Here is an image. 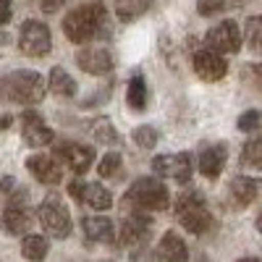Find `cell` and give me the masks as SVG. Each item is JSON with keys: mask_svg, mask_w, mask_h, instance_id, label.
Returning <instances> with one entry per match:
<instances>
[{"mask_svg": "<svg viewBox=\"0 0 262 262\" xmlns=\"http://www.w3.org/2000/svg\"><path fill=\"white\" fill-rule=\"evenodd\" d=\"M48 252H50V244H48L45 236L27 233L24 238H21V254H24L29 262H42L48 257Z\"/></svg>", "mask_w": 262, "mask_h": 262, "instance_id": "obj_22", "label": "cell"}, {"mask_svg": "<svg viewBox=\"0 0 262 262\" xmlns=\"http://www.w3.org/2000/svg\"><path fill=\"white\" fill-rule=\"evenodd\" d=\"M238 262H262V259H259V257H242Z\"/></svg>", "mask_w": 262, "mask_h": 262, "instance_id": "obj_37", "label": "cell"}, {"mask_svg": "<svg viewBox=\"0 0 262 262\" xmlns=\"http://www.w3.org/2000/svg\"><path fill=\"white\" fill-rule=\"evenodd\" d=\"M76 66L84 74H92V76H105L113 71V53L105 50V48H81L76 53Z\"/></svg>", "mask_w": 262, "mask_h": 262, "instance_id": "obj_13", "label": "cell"}, {"mask_svg": "<svg viewBox=\"0 0 262 262\" xmlns=\"http://www.w3.org/2000/svg\"><path fill=\"white\" fill-rule=\"evenodd\" d=\"M226 160H228V147L223 142H215V144H205L200 158H196V168L205 179H217L226 168Z\"/></svg>", "mask_w": 262, "mask_h": 262, "instance_id": "obj_15", "label": "cell"}, {"mask_svg": "<svg viewBox=\"0 0 262 262\" xmlns=\"http://www.w3.org/2000/svg\"><path fill=\"white\" fill-rule=\"evenodd\" d=\"M18 50L29 58H45L53 50L50 29L42 24V21H34V18L24 21L21 32H18Z\"/></svg>", "mask_w": 262, "mask_h": 262, "instance_id": "obj_6", "label": "cell"}, {"mask_svg": "<svg viewBox=\"0 0 262 262\" xmlns=\"http://www.w3.org/2000/svg\"><path fill=\"white\" fill-rule=\"evenodd\" d=\"M13 16V6H11V0H0V24H8Z\"/></svg>", "mask_w": 262, "mask_h": 262, "instance_id": "obj_33", "label": "cell"}, {"mask_svg": "<svg viewBox=\"0 0 262 262\" xmlns=\"http://www.w3.org/2000/svg\"><path fill=\"white\" fill-rule=\"evenodd\" d=\"M27 170L32 173V176L42 184H60L63 179V168L55 158H48V155H32L27 158Z\"/></svg>", "mask_w": 262, "mask_h": 262, "instance_id": "obj_17", "label": "cell"}, {"mask_svg": "<svg viewBox=\"0 0 262 262\" xmlns=\"http://www.w3.org/2000/svg\"><path fill=\"white\" fill-rule=\"evenodd\" d=\"M131 139H134V144L142 147V149H152L158 144L160 134H158L155 126H137L134 131H131Z\"/></svg>", "mask_w": 262, "mask_h": 262, "instance_id": "obj_28", "label": "cell"}, {"mask_svg": "<svg viewBox=\"0 0 262 262\" xmlns=\"http://www.w3.org/2000/svg\"><path fill=\"white\" fill-rule=\"evenodd\" d=\"M6 42H8V34H6L3 29H0V45H6Z\"/></svg>", "mask_w": 262, "mask_h": 262, "instance_id": "obj_38", "label": "cell"}, {"mask_svg": "<svg viewBox=\"0 0 262 262\" xmlns=\"http://www.w3.org/2000/svg\"><path fill=\"white\" fill-rule=\"evenodd\" d=\"M53 158L60 160L71 173L81 176V173H86V170L92 168V163H95V149H92L90 144H79V142H60V144H55V149H53Z\"/></svg>", "mask_w": 262, "mask_h": 262, "instance_id": "obj_8", "label": "cell"}, {"mask_svg": "<svg viewBox=\"0 0 262 262\" xmlns=\"http://www.w3.org/2000/svg\"><path fill=\"white\" fill-rule=\"evenodd\" d=\"M48 90H50L53 95H58V97H76L79 86H76V81H74V76H71L69 71L60 69V66H55V69L50 71Z\"/></svg>", "mask_w": 262, "mask_h": 262, "instance_id": "obj_21", "label": "cell"}, {"mask_svg": "<svg viewBox=\"0 0 262 262\" xmlns=\"http://www.w3.org/2000/svg\"><path fill=\"white\" fill-rule=\"evenodd\" d=\"M257 231H259V236H262V215L257 217Z\"/></svg>", "mask_w": 262, "mask_h": 262, "instance_id": "obj_39", "label": "cell"}, {"mask_svg": "<svg viewBox=\"0 0 262 262\" xmlns=\"http://www.w3.org/2000/svg\"><path fill=\"white\" fill-rule=\"evenodd\" d=\"M176 215L181 226L194 233V236H202L212 228V215L207 210V202H205V194L196 191V189H189L184 194H179L176 200Z\"/></svg>", "mask_w": 262, "mask_h": 262, "instance_id": "obj_4", "label": "cell"}, {"mask_svg": "<svg viewBox=\"0 0 262 262\" xmlns=\"http://www.w3.org/2000/svg\"><path fill=\"white\" fill-rule=\"evenodd\" d=\"M11 123H13V116H8V113H3V116H0V131L11 128Z\"/></svg>", "mask_w": 262, "mask_h": 262, "instance_id": "obj_36", "label": "cell"}, {"mask_svg": "<svg viewBox=\"0 0 262 262\" xmlns=\"http://www.w3.org/2000/svg\"><path fill=\"white\" fill-rule=\"evenodd\" d=\"M158 254H160L163 262H189V249L176 231L163 233L160 244H158Z\"/></svg>", "mask_w": 262, "mask_h": 262, "instance_id": "obj_20", "label": "cell"}, {"mask_svg": "<svg viewBox=\"0 0 262 262\" xmlns=\"http://www.w3.org/2000/svg\"><path fill=\"white\" fill-rule=\"evenodd\" d=\"M242 165L252 170H262V134L249 139L242 149Z\"/></svg>", "mask_w": 262, "mask_h": 262, "instance_id": "obj_25", "label": "cell"}, {"mask_svg": "<svg viewBox=\"0 0 262 262\" xmlns=\"http://www.w3.org/2000/svg\"><path fill=\"white\" fill-rule=\"evenodd\" d=\"M21 137H24V142L29 147H45V144H53V139H55L53 128L45 126L42 116H37L34 111L21 113Z\"/></svg>", "mask_w": 262, "mask_h": 262, "instance_id": "obj_14", "label": "cell"}, {"mask_svg": "<svg viewBox=\"0 0 262 262\" xmlns=\"http://www.w3.org/2000/svg\"><path fill=\"white\" fill-rule=\"evenodd\" d=\"M233 202L238 207H247L252 202H257L262 196V181L259 179H249V176H236L231 179V186H228Z\"/></svg>", "mask_w": 262, "mask_h": 262, "instance_id": "obj_18", "label": "cell"}, {"mask_svg": "<svg viewBox=\"0 0 262 262\" xmlns=\"http://www.w3.org/2000/svg\"><path fill=\"white\" fill-rule=\"evenodd\" d=\"M13 189H16V179H11V176L0 179V205L8 202V196L13 194Z\"/></svg>", "mask_w": 262, "mask_h": 262, "instance_id": "obj_32", "label": "cell"}, {"mask_svg": "<svg viewBox=\"0 0 262 262\" xmlns=\"http://www.w3.org/2000/svg\"><path fill=\"white\" fill-rule=\"evenodd\" d=\"M66 3H69V0H42V11L45 13H58Z\"/></svg>", "mask_w": 262, "mask_h": 262, "instance_id": "obj_34", "label": "cell"}, {"mask_svg": "<svg viewBox=\"0 0 262 262\" xmlns=\"http://www.w3.org/2000/svg\"><path fill=\"white\" fill-rule=\"evenodd\" d=\"M242 29H238L236 21H221L217 27H212L207 34H205V48L207 50H215L221 55H233L242 50Z\"/></svg>", "mask_w": 262, "mask_h": 262, "instance_id": "obj_7", "label": "cell"}, {"mask_svg": "<svg viewBox=\"0 0 262 262\" xmlns=\"http://www.w3.org/2000/svg\"><path fill=\"white\" fill-rule=\"evenodd\" d=\"M152 8V0H116V13L121 21H137Z\"/></svg>", "mask_w": 262, "mask_h": 262, "instance_id": "obj_24", "label": "cell"}, {"mask_svg": "<svg viewBox=\"0 0 262 262\" xmlns=\"http://www.w3.org/2000/svg\"><path fill=\"white\" fill-rule=\"evenodd\" d=\"M126 102H128L131 111H137V113L147 107V84H144L142 74H134V76H131L128 90H126Z\"/></svg>", "mask_w": 262, "mask_h": 262, "instance_id": "obj_23", "label": "cell"}, {"mask_svg": "<svg viewBox=\"0 0 262 262\" xmlns=\"http://www.w3.org/2000/svg\"><path fill=\"white\" fill-rule=\"evenodd\" d=\"M37 217H39V226L45 228L53 238H66L71 236L74 223H71V212L60 202V196L50 194L42 200V205L37 207Z\"/></svg>", "mask_w": 262, "mask_h": 262, "instance_id": "obj_5", "label": "cell"}, {"mask_svg": "<svg viewBox=\"0 0 262 262\" xmlns=\"http://www.w3.org/2000/svg\"><path fill=\"white\" fill-rule=\"evenodd\" d=\"M262 123V113L257 111V107H252V111H244L242 116H238V128L242 131H252Z\"/></svg>", "mask_w": 262, "mask_h": 262, "instance_id": "obj_31", "label": "cell"}, {"mask_svg": "<svg viewBox=\"0 0 262 262\" xmlns=\"http://www.w3.org/2000/svg\"><path fill=\"white\" fill-rule=\"evenodd\" d=\"M200 262H207V259H200Z\"/></svg>", "mask_w": 262, "mask_h": 262, "instance_id": "obj_40", "label": "cell"}, {"mask_svg": "<svg viewBox=\"0 0 262 262\" xmlns=\"http://www.w3.org/2000/svg\"><path fill=\"white\" fill-rule=\"evenodd\" d=\"M107 32V11L102 3H86L63 16V34L74 45H86Z\"/></svg>", "mask_w": 262, "mask_h": 262, "instance_id": "obj_1", "label": "cell"}, {"mask_svg": "<svg viewBox=\"0 0 262 262\" xmlns=\"http://www.w3.org/2000/svg\"><path fill=\"white\" fill-rule=\"evenodd\" d=\"M247 39V45L254 53H262V16H249L247 18V29L242 34Z\"/></svg>", "mask_w": 262, "mask_h": 262, "instance_id": "obj_26", "label": "cell"}, {"mask_svg": "<svg viewBox=\"0 0 262 262\" xmlns=\"http://www.w3.org/2000/svg\"><path fill=\"white\" fill-rule=\"evenodd\" d=\"M95 137H97L100 142H105V144H118V142H121V139H118V131L113 128L111 121H100V123L95 126Z\"/></svg>", "mask_w": 262, "mask_h": 262, "instance_id": "obj_30", "label": "cell"}, {"mask_svg": "<svg viewBox=\"0 0 262 262\" xmlns=\"http://www.w3.org/2000/svg\"><path fill=\"white\" fill-rule=\"evenodd\" d=\"M48 86L42 81V76L37 71L21 69V71H11L0 79V97L6 102H16V105H37L45 100Z\"/></svg>", "mask_w": 262, "mask_h": 262, "instance_id": "obj_2", "label": "cell"}, {"mask_svg": "<svg viewBox=\"0 0 262 262\" xmlns=\"http://www.w3.org/2000/svg\"><path fill=\"white\" fill-rule=\"evenodd\" d=\"M81 231H84L86 242H97V244H111L116 238L113 221H111V217H100V215L84 217V221H81Z\"/></svg>", "mask_w": 262, "mask_h": 262, "instance_id": "obj_19", "label": "cell"}, {"mask_svg": "<svg viewBox=\"0 0 262 262\" xmlns=\"http://www.w3.org/2000/svg\"><path fill=\"white\" fill-rule=\"evenodd\" d=\"M121 155H118V152H107V155L100 160V165H97V173H100V176L102 179H111V176H116V173L121 170Z\"/></svg>", "mask_w": 262, "mask_h": 262, "instance_id": "obj_29", "label": "cell"}, {"mask_svg": "<svg viewBox=\"0 0 262 262\" xmlns=\"http://www.w3.org/2000/svg\"><path fill=\"white\" fill-rule=\"evenodd\" d=\"M149 233H152V221L142 210H137V212H131V215L123 217L118 242H121L123 249H137V247H142L149 238Z\"/></svg>", "mask_w": 262, "mask_h": 262, "instance_id": "obj_10", "label": "cell"}, {"mask_svg": "<svg viewBox=\"0 0 262 262\" xmlns=\"http://www.w3.org/2000/svg\"><path fill=\"white\" fill-rule=\"evenodd\" d=\"M244 0H196V13L200 16H215L221 11H228V8H238Z\"/></svg>", "mask_w": 262, "mask_h": 262, "instance_id": "obj_27", "label": "cell"}, {"mask_svg": "<svg viewBox=\"0 0 262 262\" xmlns=\"http://www.w3.org/2000/svg\"><path fill=\"white\" fill-rule=\"evenodd\" d=\"M152 170L163 179H173L176 184H189L191 170H194V158L189 152H176V155H158L152 160Z\"/></svg>", "mask_w": 262, "mask_h": 262, "instance_id": "obj_9", "label": "cell"}, {"mask_svg": "<svg viewBox=\"0 0 262 262\" xmlns=\"http://www.w3.org/2000/svg\"><path fill=\"white\" fill-rule=\"evenodd\" d=\"M69 194L76 196L81 205H90L92 210H107L113 207V194L97 181H74L69 186Z\"/></svg>", "mask_w": 262, "mask_h": 262, "instance_id": "obj_11", "label": "cell"}, {"mask_svg": "<svg viewBox=\"0 0 262 262\" xmlns=\"http://www.w3.org/2000/svg\"><path fill=\"white\" fill-rule=\"evenodd\" d=\"M252 79H254V84L262 90V63H257V66H252Z\"/></svg>", "mask_w": 262, "mask_h": 262, "instance_id": "obj_35", "label": "cell"}, {"mask_svg": "<svg viewBox=\"0 0 262 262\" xmlns=\"http://www.w3.org/2000/svg\"><path fill=\"white\" fill-rule=\"evenodd\" d=\"M34 226V217L27 205H6L3 215H0V231H6L8 236H21Z\"/></svg>", "mask_w": 262, "mask_h": 262, "instance_id": "obj_16", "label": "cell"}, {"mask_svg": "<svg viewBox=\"0 0 262 262\" xmlns=\"http://www.w3.org/2000/svg\"><path fill=\"white\" fill-rule=\"evenodd\" d=\"M123 202L131 205L134 210H142V212H158V210H168L170 191L163 181L152 179V176H144V179H137L126 189Z\"/></svg>", "mask_w": 262, "mask_h": 262, "instance_id": "obj_3", "label": "cell"}, {"mask_svg": "<svg viewBox=\"0 0 262 262\" xmlns=\"http://www.w3.org/2000/svg\"><path fill=\"white\" fill-rule=\"evenodd\" d=\"M191 63H194L196 76H200L202 81H221V79L228 74L226 58H223L221 53H215V50H207V48L196 50L194 58H191Z\"/></svg>", "mask_w": 262, "mask_h": 262, "instance_id": "obj_12", "label": "cell"}]
</instances>
